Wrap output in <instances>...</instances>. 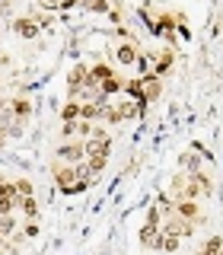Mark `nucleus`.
<instances>
[{
	"label": "nucleus",
	"mask_w": 223,
	"mask_h": 255,
	"mask_svg": "<svg viewBox=\"0 0 223 255\" xmlns=\"http://www.w3.org/2000/svg\"><path fill=\"white\" fill-rule=\"evenodd\" d=\"M54 159H61V163H83L86 159V147H83V140H61V147H58V156Z\"/></svg>",
	"instance_id": "nucleus-1"
},
{
	"label": "nucleus",
	"mask_w": 223,
	"mask_h": 255,
	"mask_svg": "<svg viewBox=\"0 0 223 255\" xmlns=\"http://www.w3.org/2000/svg\"><path fill=\"white\" fill-rule=\"evenodd\" d=\"M159 230L163 233H172V236H179V239H185L195 233V223L191 220H182V217H175V214H169V217H163V223H159Z\"/></svg>",
	"instance_id": "nucleus-2"
},
{
	"label": "nucleus",
	"mask_w": 223,
	"mask_h": 255,
	"mask_svg": "<svg viewBox=\"0 0 223 255\" xmlns=\"http://www.w3.org/2000/svg\"><path fill=\"white\" fill-rule=\"evenodd\" d=\"M159 96H163V80L159 77H153V74H147L143 77V106H150V102H156Z\"/></svg>",
	"instance_id": "nucleus-3"
},
{
	"label": "nucleus",
	"mask_w": 223,
	"mask_h": 255,
	"mask_svg": "<svg viewBox=\"0 0 223 255\" xmlns=\"http://www.w3.org/2000/svg\"><path fill=\"white\" fill-rule=\"evenodd\" d=\"M172 214H175V217H182V220H191V223L201 220V207H198V201H175L172 204Z\"/></svg>",
	"instance_id": "nucleus-4"
},
{
	"label": "nucleus",
	"mask_w": 223,
	"mask_h": 255,
	"mask_svg": "<svg viewBox=\"0 0 223 255\" xmlns=\"http://www.w3.org/2000/svg\"><path fill=\"white\" fill-rule=\"evenodd\" d=\"M137 54H140V51H137V45H134V42H121V45L115 48V61L121 64V67H134Z\"/></svg>",
	"instance_id": "nucleus-5"
},
{
	"label": "nucleus",
	"mask_w": 223,
	"mask_h": 255,
	"mask_svg": "<svg viewBox=\"0 0 223 255\" xmlns=\"http://www.w3.org/2000/svg\"><path fill=\"white\" fill-rule=\"evenodd\" d=\"M86 74H90V67H86V64H77V67L67 74V93L70 96H80V86L86 83Z\"/></svg>",
	"instance_id": "nucleus-6"
},
{
	"label": "nucleus",
	"mask_w": 223,
	"mask_h": 255,
	"mask_svg": "<svg viewBox=\"0 0 223 255\" xmlns=\"http://www.w3.org/2000/svg\"><path fill=\"white\" fill-rule=\"evenodd\" d=\"M115 109H118V118H121V122H127V118H137V115L147 112V106L137 102V99H124V102H118Z\"/></svg>",
	"instance_id": "nucleus-7"
},
{
	"label": "nucleus",
	"mask_w": 223,
	"mask_h": 255,
	"mask_svg": "<svg viewBox=\"0 0 223 255\" xmlns=\"http://www.w3.org/2000/svg\"><path fill=\"white\" fill-rule=\"evenodd\" d=\"M115 93H124V77H118V74H112V77H106L99 83V96H115Z\"/></svg>",
	"instance_id": "nucleus-8"
},
{
	"label": "nucleus",
	"mask_w": 223,
	"mask_h": 255,
	"mask_svg": "<svg viewBox=\"0 0 223 255\" xmlns=\"http://www.w3.org/2000/svg\"><path fill=\"white\" fill-rule=\"evenodd\" d=\"M13 32H16L19 38H38V32H42V29L35 26V19H26V16H22V19L13 22Z\"/></svg>",
	"instance_id": "nucleus-9"
},
{
	"label": "nucleus",
	"mask_w": 223,
	"mask_h": 255,
	"mask_svg": "<svg viewBox=\"0 0 223 255\" xmlns=\"http://www.w3.org/2000/svg\"><path fill=\"white\" fill-rule=\"evenodd\" d=\"M140 243L147 246V249H159V227H153V223H143V230H140Z\"/></svg>",
	"instance_id": "nucleus-10"
},
{
	"label": "nucleus",
	"mask_w": 223,
	"mask_h": 255,
	"mask_svg": "<svg viewBox=\"0 0 223 255\" xmlns=\"http://www.w3.org/2000/svg\"><path fill=\"white\" fill-rule=\"evenodd\" d=\"M99 115H102V106L99 102H80V118H83V122H99Z\"/></svg>",
	"instance_id": "nucleus-11"
},
{
	"label": "nucleus",
	"mask_w": 223,
	"mask_h": 255,
	"mask_svg": "<svg viewBox=\"0 0 223 255\" xmlns=\"http://www.w3.org/2000/svg\"><path fill=\"white\" fill-rule=\"evenodd\" d=\"M19 211H22V217H26V220H38L42 207H38V201L29 195V198H22V201H19Z\"/></svg>",
	"instance_id": "nucleus-12"
},
{
	"label": "nucleus",
	"mask_w": 223,
	"mask_h": 255,
	"mask_svg": "<svg viewBox=\"0 0 223 255\" xmlns=\"http://www.w3.org/2000/svg\"><path fill=\"white\" fill-rule=\"evenodd\" d=\"M175 64V54H172V48H166V51H159V61H156V67H153V77H163L166 70H169Z\"/></svg>",
	"instance_id": "nucleus-13"
},
{
	"label": "nucleus",
	"mask_w": 223,
	"mask_h": 255,
	"mask_svg": "<svg viewBox=\"0 0 223 255\" xmlns=\"http://www.w3.org/2000/svg\"><path fill=\"white\" fill-rule=\"evenodd\" d=\"M124 93L131 96V99H143V77H131V80H124Z\"/></svg>",
	"instance_id": "nucleus-14"
},
{
	"label": "nucleus",
	"mask_w": 223,
	"mask_h": 255,
	"mask_svg": "<svg viewBox=\"0 0 223 255\" xmlns=\"http://www.w3.org/2000/svg\"><path fill=\"white\" fill-rule=\"evenodd\" d=\"M10 112H13V118H19V122H26V118L32 115V102H29V99H13Z\"/></svg>",
	"instance_id": "nucleus-15"
},
{
	"label": "nucleus",
	"mask_w": 223,
	"mask_h": 255,
	"mask_svg": "<svg viewBox=\"0 0 223 255\" xmlns=\"http://www.w3.org/2000/svg\"><path fill=\"white\" fill-rule=\"evenodd\" d=\"M179 243H182L179 236L163 233V230H159V249H163V252H175V249H179Z\"/></svg>",
	"instance_id": "nucleus-16"
},
{
	"label": "nucleus",
	"mask_w": 223,
	"mask_h": 255,
	"mask_svg": "<svg viewBox=\"0 0 223 255\" xmlns=\"http://www.w3.org/2000/svg\"><path fill=\"white\" fill-rule=\"evenodd\" d=\"M61 118H64V122H77V118H80V102H64Z\"/></svg>",
	"instance_id": "nucleus-17"
},
{
	"label": "nucleus",
	"mask_w": 223,
	"mask_h": 255,
	"mask_svg": "<svg viewBox=\"0 0 223 255\" xmlns=\"http://www.w3.org/2000/svg\"><path fill=\"white\" fill-rule=\"evenodd\" d=\"M19 201L22 198H0V217H3V214H16L19 211Z\"/></svg>",
	"instance_id": "nucleus-18"
},
{
	"label": "nucleus",
	"mask_w": 223,
	"mask_h": 255,
	"mask_svg": "<svg viewBox=\"0 0 223 255\" xmlns=\"http://www.w3.org/2000/svg\"><path fill=\"white\" fill-rule=\"evenodd\" d=\"M0 233H3V236L16 233V217H13V214H3V217H0Z\"/></svg>",
	"instance_id": "nucleus-19"
},
{
	"label": "nucleus",
	"mask_w": 223,
	"mask_h": 255,
	"mask_svg": "<svg viewBox=\"0 0 223 255\" xmlns=\"http://www.w3.org/2000/svg\"><path fill=\"white\" fill-rule=\"evenodd\" d=\"M80 3H83L86 10H96V13H109V10H112L109 0H80Z\"/></svg>",
	"instance_id": "nucleus-20"
},
{
	"label": "nucleus",
	"mask_w": 223,
	"mask_h": 255,
	"mask_svg": "<svg viewBox=\"0 0 223 255\" xmlns=\"http://www.w3.org/2000/svg\"><path fill=\"white\" fill-rule=\"evenodd\" d=\"M16 195H19V198H29L32 195V182L29 179H16Z\"/></svg>",
	"instance_id": "nucleus-21"
},
{
	"label": "nucleus",
	"mask_w": 223,
	"mask_h": 255,
	"mask_svg": "<svg viewBox=\"0 0 223 255\" xmlns=\"http://www.w3.org/2000/svg\"><path fill=\"white\" fill-rule=\"evenodd\" d=\"M38 233H42V227H38V220H29L26 227H22V236H26V239H35Z\"/></svg>",
	"instance_id": "nucleus-22"
},
{
	"label": "nucleus",
	"mask_w": 223,
	"mask_h": 255,
	"mask_svg": "<svg viewBox=\"0 0 223 255\" xmlns=\"http://www.w3.org/2000/svg\"><path fill=\"white\" fill-rule=\"evenodd\" d=\"M0 198H19L16 195V182H0Z\"/></svg>",
	"instance_id": "nucleus-23"
},
{
	"label": "nucleus",
	"mask_w": 223,
	"mask_h": 255,
	"mask_svg": "<svg viewBox=\"0 0 223 255\" xmlns=\"http://www.w3.org/2000/svg\"><path fill=\"white\" fill-rule=\"evenodd\" d=\"M77 134H80V137H90V134H93V122H83V118H77Z\"/></svg>",
	"instance_id": "nucleus-24"
},
{
	"label": "nucleus",
	"mask_w": 223,
	"mask_h": 255,
	"mask_svg": "<svg viewBox=\"0 0 223 255\" xmlns=\"http://www.w3.org/2000/svg\"><path fill=\"white\" fill-rule=\"evenodd\" d=\"M61 3H64V0H42L45 10H61Z\"/></svg>",
	"instance_id": "nucleus-25"
},
{
	"label": "nucleus",
	"mask_w": 223,
	"mask_h": 255,
	"mask_svg": "<svg viewBox=\"0 0 223 255\" xmlns=\"http://www.w3.org/2000/svg\"><path fill=\"white\" fill-rule=\"evenodd\" d=\"M3 143H6V131H3V128H0V147H3Z\"/></svg>",
	"instance_id": "nucleus-26"
},
{
	"label": "nucleus",
	"mask_w": 223,
	"mask_h": 255,
	"mask_svg": "<svg viewBox=\"0 0 223 255\" xmlns=\"http://www.w3.org/2000/svg\"><path fill=\"white\" fill-rule=\"evenodd\" d=\"M6 64H10V58H6V54H0V67H6Z\"/></svg>",
	"instance_id": "nucleus-27"
},
{
	"label": "nucleus",
	"mask_w": 223,
	"mask_h": 255,
	"mask_svg": "<svg viewBox=\"0 0 223 255\" xmlns=\"http://www.w3.org/2000/svg\"><path fill=\"white\" fill-rule=\"evenodd\" d=\"M6 109V99H0V112H3Z\"/></svg>",
	"instance_id": "nucleus-28"
}]
</instances>
